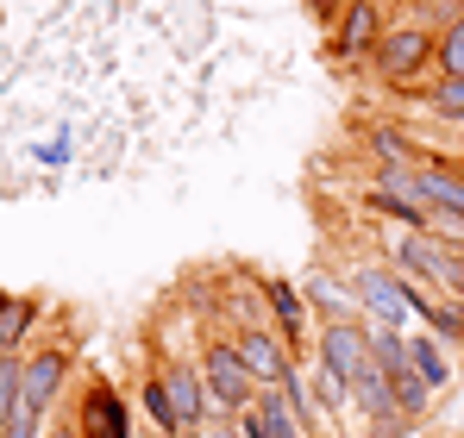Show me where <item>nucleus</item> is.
<instances>
[{
  "instance_id": "423d86ee",
  "label": "nucleus",
  "mask_w": 464,
  "mask_h": 438,
  "mask_svg": "<svg viewBox=\"0 0 464 438\" xmlns=\"http://www.w3.org/2000/svg\"><path fill=\"white\" fill-rule=\"evenodd\" d=\"M433 51H440V44L408 25V32H383V38L371 44V63H377V75H389V81H408L414 70L433 63Z\"/></svg>"
},
{
  "instance_id": "ddd939ff",
  "label": "nucleus",
  "mask_w": 464,
  "mask_h": 438,
  "mask_svg": "<svg viewBox=\"0 0 464 438\" xmlns=\"http://www.w3.org/2000/svg\"><path fill=\"white\" fill-rule=\"evenodd\" d=\"M408 369L420 376V388H427V395H440V388L452 382V364H446V351H440L433 338H408Z\"/></svg>"
},
{
  "instance_id": "b1692460",
  "label": "nucleus",
  "mask_w": 464,
  "mask_h": 438,
  "mask_svg": "<svg viewBox=\"0 0 464 438\" xmlns=\"http://www.w3.org/2000/svg\"><path fill=\"white\" fill-rule=\"evenodd\" d=\"M433 113H452V119H464V75H446V81L433 88Z\"/></svg>"
},
{
  "instance_id": "4be33fe9",
  "label": "nucleus",
  "mask_w": 464,
  "mask_h": 438,
  "mask_svg": "<svg viewBox=\"0 0 464 438\" xmlns=\"http://www.w3.org/2000/svg\"><path fill=\"white\" fill-rule=\"evenodd\" d=\"M19 357H6L0 351V433H6V420H13V401H19Z\"/></svg>"
},
{
  "instance_id": "6e6552de",
  "label": "nucleus",
  "mask_w": 464,
  "mask_h": 438,
  "mask_svg": "<svg viewBox=\"0 0 464 438\" xmlns=\"http://www.w3.org/2000/svg\"><path fill=\"white\" fill-rule=\"evenodd\" d=\"M383 13H377V0H345V13H339V25H333V57H364L377 38H383V25H377Z\"/></svg>"
},
{
  "instance_id": "2eb2a0df",
  "label": "nucleus",
  "mask_w": 464,
  "mask_h": 438,
  "mask_svg": "<svg viewBox=\"0 0 464 438\" xmlns=\"http://www.w3.org/2000/svg\"><path fill=\"white\" fill-rule=\"evenodd\" d=\"M264 294H270V313L283 319V345H289V338H302V326H308V313H302V294L289 289V282H264Z\"/></svg>"
},
{
  "instance_id": "39448f33",
  "label": "nucleus",
  "mask_w": 464,
  "mask_h": 438,
  "mask_svg": "<svg viewBox=\"0 0 464 438\" xmlns=\"http://www.w3.org/2000/svg\"><path fill=\"white\" fill-rule=\"evenodd\" d=\"M320 364H326V369H339L345 382L371 376V369H377V351H371V332H364V326H352V319L326 326V332H320Z\"/></svg>"
},
{
  "instance_id": "1a4fd4ad",
  "label": "nucleus",
  "mask_w": 464,
  "mask_h": 438,
  "mask_svg": "<svg viewBox=\"0 0 464 438\" xmlns=\"http://www.w3.org/2000/svg\"><path fill=\"white\" fill-rule=\"evenodd\" d=\"M245 420H251L264 438H308L302 433V407H295L283 388H257V401L245 407Z\"/></svg>"
},
{
  "instance_id": "7ed1b4c3",
  "label": "nucleus",
  "mask_w": 464,
  "mask_h": 438,
  "mask_svg": "<svg viewBox=\"0 0 464 438\" xmlns=\"http://www.w3.org/2000/svg\"><path fill=\"white\" fill-rule=\"evenodd\" d=\"M352 294H358L364 319H377V326H389V332H395L401 319H414L401 276H395V270H383V263H358V270H352Z\"/></svg>"
},
{
  "instance_id": "f03ea898",
  "label": "nucleus",
  "mask_w": 464,
  "mask_h": 438,
  "mask_svg": "<svg viewBox=\"0 0 464 438\" xmlns=\"http://www.w3.org/2000/svg\"><path fill=\"white\" fill-rule=\"evenodd\" d=\"M201 388H208V407H220V414H245V407L257 401V382H251V369H245V357H238L232 345H208V357H201Z\"/></svg>"
},
{
  "instance_id": "c85d7f7f",
  "label": "nucleus",
  "mask_w": 464,
  "mask_h": 438,
  "mask_svg": "<svg viewBox=\"0 0 464 438\" xmlns=\"http://www.w3.org/2000/svg\"><path fill=\"white\" fill-rule=\"evenodd\" d=\"M132 438H169V433H132Z\"/></svg>"
},
{
  "instance_id": "0eeeda50",
  "label": "nucleus",
  "mask_w": 464,
  "mask_h": 438,
  "mask_svg": "<svg viewBox=\"0 0 464 438\" xmlns=\"http://www.w3.org/2000/svg\"><path fill=\"white\" fill-rule=\"evenodd\" d=\"M232 351L245 357V369H251L257 388H276V382L295 369V364H289V345H283L276 332H264V326H245V332L232 338Z\"/></svg>"
},
{
  "instance_id": "9d476101",
  "label": "nucleus",
  "mask_w": 464,
  "mask_h": 438,
  "mask_svg": "<svg viewBox=\"0 0 464 438\" xmlns=\"http://www.w3.org/2000/svg\"><path fill=\"white\" fill-rule=\"evenodd\" d=\"M163 395H169V407H176L182 433H195V426L208 420V388H201V369L169 364V369H163Z\"/></svg>"
},
{
  "instance_id": "393cba45",
  "label": "nucleus",
  "mask_w": 464,
  "mask_h": 438,
  "mask_svg": "<svg viewBox=\"0 0 464 438\" xmlns=\"http://www.w3.org/2000/svg\"><path fill=\"white\" fill-rule=\"evenodd\" d=\"M371 145L383 150V157H395V163H401V157H408V145H401V138H395V132H371Z\"/></svg>"
},
{
  "instance_id": "5701e85b",
  "label": "nucleus",
  "mask_w": 464,
  "mask_h": 438,
  "mask_svg": "<svg viewBox=\"0 0 464 438\" xmlns=\"http://www.w3.org/2000/svg\"><path fill=\"white\" fill-rule=\"evenodd\" d=\"M433 57H440V70H446V75H464V19L446 25V38H440V51H433Z\"/></svg>"
},
{
  "instance_id": "4468645a",
  "label": "nucleus",
  "mask_w": 464,
  "mask_h": 438,
  "mask_svg": "<svg viewBox=\"0 0 464 438\" xmlns=\"http://www.w3.org/2000/svg\"><path fill=\"white\" fill-rule=\"evenodd\" d=\"M32 319H38V300H6V294H0V351H6V357L19 351V338L32 332Z\"/></svg>"
},
{
  "instance_id": "dca6fc26",
  "label": "nucleus",
  "mask_w": 464,
  "mask_h": 438,
  "mask_svg": "<svg viewBox=\"0 0 464 438\" xmlns=\"http://www.w3.org/2000/svg\"><path fill=\"white\" fill-rule=\"evenodd\" d=\"M308 300L320 307V313H333V326H339V319H358V294L339 289V282H326V276H320V282H308Z\"/></svg>"
},
{
  "instance_id": "aec40b11",
  "label": "nucleus",
  "mask_w": 464,
  "mask_h": 438,
  "mask_svg": "<svg viewBox=\"0 0 464 438\" xmlns=\"http://www.w3.org/2000/svg\"><path fill=\"white\" fill-rule=\"evenodd\" d=\"M389 395H395V407L414 420V414H427V388H420V376L414 369H401V376H389Z\"/></svg>"
},
{
  "instance_id": "20e7f679",
  "label": "nucleus",
  "mask_w": 464,
  "mask_h": 438,
  "mask_svg": "<svg viewBox=\"0 0 464 438\" xmlns=\"http://www.w3.org/2000/svg\"><path fill=\"white\" fill-rule=\"evenodd\" d=\"M395 263H401L408 276H420V282H440V289H459L464 282L459 251L440 244L433 232H401V238H395Z\"/></svg>"
},
{
  "instance_id": "bb28decb",
  "label": "nucleus",
  "mask_w": 464,
  "mask_h": 438,
  "mask_svg": "<svg viewBox=\"0 0 464 438\" xmlns=\"http://www.w3.org/2000/svg\"><path fill=\"white\" fill-rule=\"evenodd\" d=\"M201 438H245V433H238V426H208Z\"/></svg>"
},
{
  "instance_id": "a211bd4d",
  "label": "nucleus",
  "mask_w": 464,
  "mask_h": 438,
  "mask_svg": "<svg viewBox=\"0 0 464 438\" xmlns=\"http://www.w3.org/2000/svg\"><path fill=\"white\" fill-rule=\"evenodd\" d=\"M139 401H145V414H151V433H182V420H176V407H169V395H163V376H151V382H145V395H139Z\"/></svg>"
},
{
  "instance_id": "f257e3e1",
  "label": "nucleus",
  "mask_w": 464,
  "mask_h": 438,
  "mask_svg": "<svg viewBox=\"0 0 464 438\" xmlns=\"http://www.w3.org/2000/svg\"><path fill=\"white\" fill-rule=\"evenodd\" d=\"M63 376H70V357H63V351H38L32 364L19 369V401H13L6 438H32V433H38V420H44V407L57 401Z\"/></svg>"
},
{
  "instance_id": "6ab92c4d",
  "label": "nucleus",
  "mask_w": 464,
  "mask_h": 438,
  "mask_svg": "<svg viewBox=\"0 0 464 438\" xmlns=\"http://www.w3.org/2000/svg\"><path fill=\"white\" fill-rule=\"evenodd\" d=\"M314 401H320V414H339V407L352 401V382H345L339 369L320 364V376H314Z\"/></svg>"
},
{
  "instance_id": "9b49d317",
  "label": "nucleus",
  "mask_w": 464,
  "mask_h": 438,
  "mask_svg": "<svg viewBox=\"0 0 464 438\" xmlns=\"http://www.w3.org/2000/svg\"><path fill=\"white\" fill-rule=\"evenodd\" d=\"M82 438H132L126 407H120L113 388H88V401H82Z\"/></svg>"
},
{
  "instance_id": "f8f14e48",
  "label": "nucleus",
  "mask_w": 464,
  "mask_h": 438,
  "mask_svg": "<svg viewBox=\"0 0 464 438\" xmlns=\"http://www.w3.org/2000/svg\"><path fill=\"white\" fill-rule=\"evenodd\" d=\"M408 182H414V195L427 207H459L464 214V176H452V169H408Z\"/></svg>"
},
{
  "instance_id": "412c9836",
  "label": "nucleus",
  "mask_w": 464,
  "mask_h": 438,
  "mask_svg": "<svg viewBox=\"0 0 464 438\" xmlns=\"http://www.w3.org/2000/svg\"><path fill=\"white\" fill-rule=\"evenodd\" d=\"M427 232H433L440 244L464 251V214H459V207H427Z\"/></svg>"
},
{
  "instance_id": "f3484780",
  "label": "nucleus",
  "mask_w": 464,
  "mask_h": 438,
  "mask_svg": "<svg viewBox=\"0 0 464 438\" xmlns=\"http://www.w3.org/2000/svg\"><path fill=\"white\" fill-rule=\"evenodd\" d=\"M371 351H377V369L383 376H401L408 369V338L389 332V326H371Z\"/></svg>"
},
{
  "instance_id": "cd10ccee",
  "label": "nucleus",
  "mask_w": 464,
  "mask_h": 438,
  "mask_svg": "<svg viewBox=\"0 0 464 438\" xmlns=\"http://www.w3.org/2000/svg\"><path fill=\"white\" fill-rule=\"evenodd\" d=\"M51 438H82V433H70V426H63V433H51Z\"/></svg>"
},
{
  "instance_id": "a878e982",
  "label": "nucleus",
  "mask_w": 464,
  "mask_h": 438,
  "mask_svg": "<svg viewBox=\"0 0 464 438\" xmlns=\"http://www.w3.org/2000/svg\"><path fill=\"white\" fill-rule=\"evenodd\" d=\"M308 6H314V19H326V25H333V19L345 13V0H308Z\"/></svg>"
}]
</instances>
